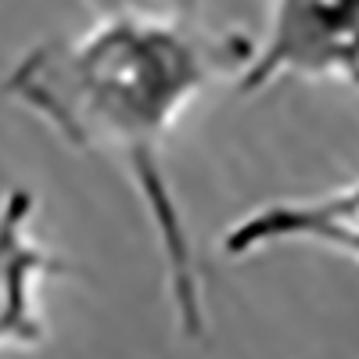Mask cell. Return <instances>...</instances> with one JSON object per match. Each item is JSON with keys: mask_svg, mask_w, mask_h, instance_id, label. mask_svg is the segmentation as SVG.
Segmentation results:
<instances>
[{"mask_svg": "<svg viewBox=\"0 0 359 359\" xmlns=\"http://www.w3.org/2000/svg\"><path fill=\"white\" fill-rule=\"evenodd\" d=\"M255 43L184 15L111 11L76 36L29 47L4 94L69 147L123 165L165 259L169 302L184 338L205 334V294L184 212L165 172V140L208 83L241 76Z\"/></svg>", "mask_w": 359, "mask_h": 359, "instance_id": "6da1fadb", "label": "cell"}, {"mask_svg": "<svg viewBox=\"0 0 359 359\" xmlns=\"http://www.w3.org/2000/svg\"><path fill=\"white\" fill-rule=\"evenodd\" d=\"M284 76L359 90V0H273L266 40L255 43L237 90L259 94Z\"/></svg>", "mask_w": 359, "mask_h": 359, "instance_id": "7a4b0ae2", "label": "cell"}, {"mask_svg": "<svg viewBox=\"0 0 359 359\" xmlns=\"http://www.w3.org/2000/svg\"><path fill=\"white\" fill-rule=\"evenodd\" d=\"M36 194L8 187L0 194V348H40L47 327L36 313L40 280L62 273L65 262L33 241Z\"/></svg>", "mask_w": 359, "mask_h": 359, "instance_id": "3957f363", "label": "cell"}, {"mask_svg": "<svg viewBox=\"0 0 359 359\" xmlns=\"http://www.w3.org/2000/svg\"><path fill=\"white\" fill-rule=\"evenodd\" d=\"M287 241L323 245L359 262V184L302 201H269L230 223L219 248L226 259H245Z\"/></svg>", "mask_w": 359, "mask_h": 359, "instance_id": "277c9868", "label": "cell"}]
</instances>
